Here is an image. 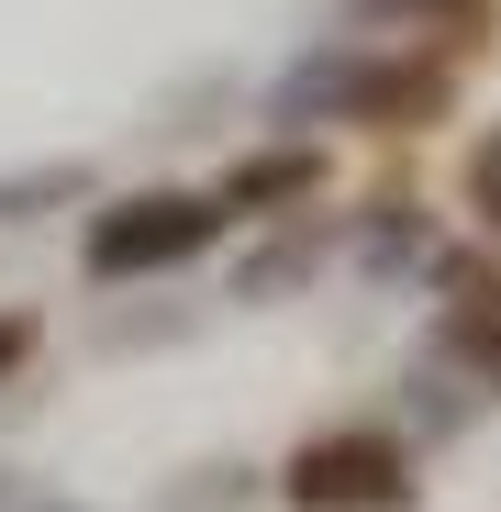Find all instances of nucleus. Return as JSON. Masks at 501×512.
<instances>
[{"label": "nucleus", "instance_id": "f257e3e1", "mask_svg": "<svg viewBox=\"0 0 501 512\" xmlns=\"http://www.w3.org/2000/svg\"><path fill=\"white\" fill-rule=\"evenodd\" d=\"M212 234V212H190V201H134L112 234H101V268H145V256H179V245H201Z\"/></svg>", "mask_w": 501, "mask_h": 512}, {"label": "nucleus", "instance_id": "f03ea898", "mask_svg": "<svg viewBox=\"0 0 501 512\" xmlns=\"http://www.w3.org/2000/svg\"><path fill=\"white\" fill-rule=\"evenodd\" d=\"M479 212H490V223H501V134H490V145H479Z\"/></svg>", "mask_w": 501, "mask_h": 512}]
</instances>
